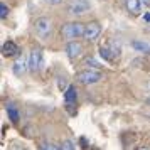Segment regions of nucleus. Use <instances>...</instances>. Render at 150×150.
I'll return each instance as SVG.
<instances>
[{
  "label": "nucleus",
  "mask_w": 150,
  "mask_h": 150,
  "mask_svg": "<svg viewBox=\"0 0 150 150\" xmlns=\"http://www.w3.org/2000/svg\"><path fill=\"white\" fill-rule=\"evenodd\" d=\"M34 30H35V35L42 42H47L51 39V35H52V24H51L47 17H39L34 22Z\"/></svg>",
  "instance_id": "1"
},
{
  "label": "nucleus",
  "mask_w": 150,
  "mask_h": 150,
  "mask_svg": "<svg viewBox=\"0 0 150 150\" xmlns=\"http://www.w3.org/2000/svg\"><path fill=\"white\" fill-rule=\"evenodd\" d=\"M7 115H8V118H10L14 123L19 120V111H17V108H15L14 103H8V105H7Z\"/></svg>",
  "instance_id": "14"
},
{
  "label": "nucleus",
  "mask_w": 150,
  "mask_h": 150,
  "mask_svg": "<svg viewBox=\"0 0 150 150\" xmlns=\"http://www.w3.org/2000/svg\"><path fill=\"white\" fill-rule=\"evenodd\" d=\"M100 34H101V25L98 24V22H89L88 25H86V29H84V39L86 41H89V42H93V41H96L98 37H100Z\"/></svg>",
  "instance_id": "6"
},
{
  "label": "nucleus",
  "mask_w": 150,
  "mask_h": 150,
  "mask_svg": "<svg viewBox=\"0 0 150 150\" xmlns=\"http://www.w3.org/2000/svg\"><path fill=\"white\" fill-rule=\"evenodd\" d=\"M76 98H78L76 88H74V86H68V89L64 91V101H66V105H74Z\"/></svg>",
  "instance_id": "10"
},
{
  "label": "nucleus",
  "mask_w": 150,
  "mask_h": 150,
  "mask_svg": "<svg viewBox=\"0 0 150 150\" xmlns=\"http://www.w3.org/2000/svg\"><path fill=\"white\" fill-rule=\"evenodd\" d=\"M84 64H88V66H91V68H101V64H100V62H96L95 59H93V57H88V59H86V61H84Z\"/></svg>",
  "instance_id": "15"
},
{
  "label": "nucleus",
  "mask_w": 150,
  "mask_h": 150,
  "mask_svg": "<svg viewBox=\"0 0 150 150\" xmlns=\"http://www.w3.org/2000/svg\"><path fill=\"white\" fill-rule=\"evenodd\" d=\"M19 52V47H17V44L14 41H7L4 46H2V54L10 57V56H15Z\"/></svg>",
  "instance_id": "8"
},
{
  "label": "nucleus",
  "mask_w": 150,
  "mask_h": 150,
  "mask_svg": "<svg viewBox=\"0 0 150 150\" xmlns=\"http://www.w3.org/2000/svg\"><path fill=\"white\" fill-rule=\"evenodd\" d=\"M25 68H29V66H27V61H25L24 57H21V59H19V61L14 64L12 71H14L15 76H22L24 73H25Z\"/></svg>",
  "instance_id": "12"
},
{
  "label": "nucleus",
  "mask_w": 150,
  "mask_h": 150,
  "mask_svg": "<svg viewBox=\"0 0 150 150\" xmlns=\"http://www.w3.org/2000/svg\"><path fill=\"white\" fill-rule=\"evenodd\" d=\"M100 56H101L103 59H106V61H113V59H115L113 51H111V47H108V46H100Z\"/></svg>",
  "instance_id": "13"
},
{
  "label": "nucleus",
  "mask_w": 150,
  "mask_h": 150,
  "mask_svg": "<svg viewBox=\"0 0 150 150\" xmlns=\"http://www.w3.org/2000/svg\"><path fill=\"white\" fill-rule=\"evenodd\" d=\"M132 47L138 51V52H143V54H150V44L145 41H133L132 42Z\"/></svg>",
  "instance_id": "11"
},
{
  "label": "nucleus",
  "mask_w": 150,
  "mask_h": 150,
  "mask_svg": "<svg viewBox=\"0 0 150 150\" xmlns=\"http://www.w3.org/2000/svg\"><path fill=\"white\" fill-rule=\"evenodd\" d=\"M142 4L143 5H150V0H142Z\"/></svg>",
  "instance_id": "21"
},
{
  "label": "nucleus",
  "mask_w": 150,
  "mask_h": 150,
  "mask_svg": "<svg viewBox=\"0 0 150 150\" xmlns=\"http://www.w3.org/2000/svg\"><path fill=\"white\" fill-rule=\"evenodd\" d=\"M41 149H49V150H59L61 147H57V145H54V143H44V145H41Z\"/></svg>",
  "instance_id": "18"
},
{
  "label": "nucleus",
  "mask_w": 150,
  "mask_h": 150,
  "mask_svg": "<svg viewBox=\"0 0 150 150\" xmlns=\"http://www.w3.org/2000/svg\"><path fill=\"white\" fill-rule=\"evenodd\" d=\"M27 66H29V71L30 73H35L42 68V52L41 49H32L30 54H29V59H27Z\"/></svg>",
  "instance_id": "5"
},
{
  "label": "nucleus",
  "mask_w": 150,
  "mask_h": 150,
  "mask_svg": "<svg viewBox=\"0 0 150 150\" xmlns=\"http://www.w3.org/2000/svg\"><path fill=\"white\" fill-rule=\"evenodd\" d=\"M44 2H46L47 5H59L62 0H44Z\"/></svg>",
  "instance_id": "19"
},
{
  "label": "nucleus",
  "mask_w": 150,
  "mask_h": 150,
  "mask_svg": "<svg viewBox=\"0 0 150 150\" xmlns=\"http://www.w3.org/2000/svg\"><path fill=\"white\" fill-rule=\"evenodd\" d=\"M147 88H149V89H150V83H149V86H147Z\"/></svg>",
  "instance_id": "23"
},
{
  "label": "nucleus",
  "mask_w": 150,
  "mask_h": 150,
  "mask_svg": "<svg viewBox=\"0 0 150 150\" xmlns=\"http://www.w3.org/2000/svg\"><path fill=\"white\" fill-rule=\"evenodd\" d=\"M140 5H142V0H125V7L130 14L138 15L140 14Z\"/></svg>",
  "instance_id": "9"
},
{
  "label": "nucleus",
  "mask_w": 150,
  "mask_h": 150,
  "mask_svg": "<svg viewBox=\"0 0 150 150\" xmlns=\"http://www.w3.org/2000/svg\"><path fill=\"white\" fill-rule=\"evenodd\" d=\"M83 52V46H81V42H78V41H69L68 44H66V54H68L69 59H76V57H79Z\"/></svg>",
  "instance_id": "7"
},
{
  "label": "nucleus",
  "mask_w": 150,
  "mask_h": 150,
  "mask_svg": "<svg viewBox=\"0 0 150 150\" xmlns=\"http://www.w3.org/2000/svg\"><path fill=\"white\" fill-rule=\"evenodd\" d=\"M89 10V2L88 0H69L68 4V12L73 15H83Z\"/></svg>",
  "instance_id": "4"
},
{
  "label": "nucleus",
  "mask_w": 150,
  "mask_h": 150,
  "mask_svg": "<svg viewBox=\"0 0 150 150\" xmlns=\"http://www.w3.org/2000/svg\"><path fill=\"white\" fill-rule=\"evenodd\" d=\"M84 29L86 25H83L81 22H68L61 27V34L64 39L68 41H73L76 37H83L84 35Z\"/></svg>",
  "instance_id": "2"
},
{
  "label": "nucleus",
  "mask_w": 150,
  "mask_h": 150,
  "mask_svg": "<svg viewBox=\"0 0 150 150\" xmlns=\"http://www.w3.org/2000/svg\"><path fill=\"white\" fill-rule=\"evenodd\" d=\"M61 149L62 150H73V149H74V143L71 142V140H66V142L61 145Z\"/></svg>",
  "instance_id": "17"
},
{
  "label": "nucleus",
  "mask_w": 150,
  "mask_h": 150,
  "mask_svg": "<svg viewBox=\"0 0 150 150\" xmlns=\"http://www.w3.org/2000/svg\"><path fill=\"white\" fill-rule=\"evenodd\" d=\"M147 103H149V105H150V98H149V100H147Z\"/></svg>",
  "instance_id": "22"
},
{
  "label": "nucleus",
  "mask_w": 150,
  "mask_h": 150,
  "mask_svg": "<svg viewBox=\"0 0 150 150\" xmlns=\"http://www.w3.org/2000/svg\"><path fill=\"white\" fill-rule=\"evenodd\" d=\"M143 21H145V22H149V24H150V12H147V14L143 15Z\"/></svg>",
  "instance_id": "20"
},
{
  "label": "nucleus",
  "mask_w": 150,
  "mask_h": 150,
  "mask_svg": "<svg viewBox=\"0 0 150 150\" xmlns=\"http://www.w3.org/2000/svg\"><path fill=\"white\" fill-rule=\"evenodd\" d=\"M101 79V73L95 69H84L81 73H78V81L83 84H95Z\"/></svg>",
  "instance_id": "3"
},
{
  "label": "nucleus",
  "mask_w": 150,
  "mask_h": 150,
  "mask_svg": "<svg viewBox=\"0 0 150 150\" xmlns=\"http://www.w3.org/2000/svg\"><path fill=\"white\" fill-rule=\"evenodd\" d=\"M7 15H8V7L5 5V4H2V5H0V17L5 19Z\"/></svg>",
  "instance_id": "16"
}]
</instances>
